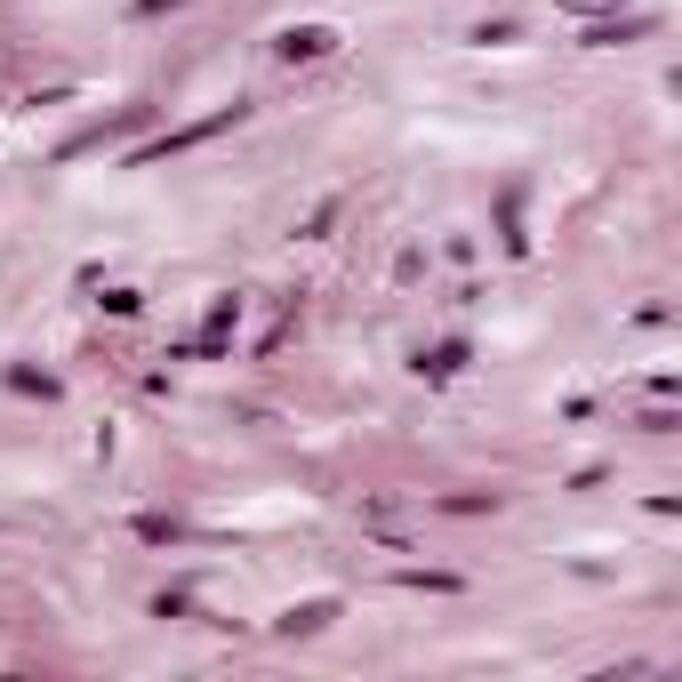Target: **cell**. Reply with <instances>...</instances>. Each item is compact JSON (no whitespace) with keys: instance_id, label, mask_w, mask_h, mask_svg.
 <instances>
[{"instance_id":"1","label":"cell","mask_w":682,"mask_h":682,"mask_svg":"<svg viewBox=\"0 0 682 682\" xmlns=\"http://www.w3.org/2000/svg\"><path fill=\"white\" fill-rule=\"evenodd\" d=\"M321 49H329V33H289L281 41V57H321Z\"/></svg>"}]
</instances>
